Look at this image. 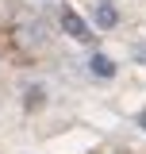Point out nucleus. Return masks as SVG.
I'll list each match as a JSON object with an SVG mask.
<instances>
[{"mask_svg":"<svg viewBox=\"0 0 146 154\" xmlns=\"http://www.w3.org/2000/svg\"><path fill=\"white\" fill-rule=\"evenodd\" d=\"M92 23H96L100 31H111V27L119 23L115 4H111V0H92Z\"/></svg>","mask_w":146,"mask_h":154,"instance_id":"f257e3e1","label":"nucleus"},{"mask_svg":"<svg viewBox=\"0 0 146 154\" xmlns=\"http://www.w3.org/2000/svg\"><path fill=\"white\" fill-rule=\"evenodd\" d=\"M62 27H65V35H73V38H77V42H89V38H92V31H89V23H85V19L77 16V12H69V8L62 12Z\"/></svg>","mask_w":146,"mask_h":154,"instance_id":"f03ea898","label":"nucleus"},{"mask_svg":"<svg viewBox=\"0 0 146 154\" xmlns=\"http://www.w3.org/2000/svg\"><path fill=\"white\" fill-rule=\"evenodd\" d=\"M19 42H23V46H46V27H42V23H23V27H19Z\"/></svg>","mask_w":146,"mask_h":154,"instance_id":"7ed1b4c3","label":"nucleus"},{"mask_svg":"<svg viewBox=\"0 0 146 154\" xmlns=\"http://www.w3.org/2000/svg\"><path fill=\"white\" fill-rule=\"evenodd\" d=\"M89 69H92L96 77H111V73H115V66H111L108 54H92V58H89Z\"/></svg>","mask_w":146,"mask_h":154,"instance_id":"20e7f679","label":"nucleus"},{"mask_svg":"<svg viewBox=\"0 0 146 154\" xmlns=\"http://www.w3.org/2000/svg\"><path fill=\"white\" fill-rule=\"evenodd\" d=\"M135 58H138V62H146V46H138V50H135Z\"/></svg>","mask_w":146,"mask_h":154,"instance_id":"39448f33","label":"nucleus"},{"mask_svg":"<svg viewBox=\"0 0 146 154\" xmlns=\"http://www.w3.org/2000/svg\"><path fill=\"white\" fill-rule=\"evenodd\" d=\"M138 127H142V131H146V112H138Z\"/></svg>","mask_w":146,"mask_h":154,"instance_id":"423d86ee","label":"nucleus"}]
</instances>
